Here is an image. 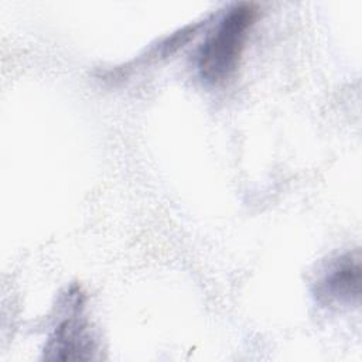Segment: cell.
<instances>
[{"mask_svg": "<svg viewBox=\"0 0 362 362\" xmlns=\"http://www.w3.org/2000/svg\"><path fill=\"white\" fill-rule=\"evenodd\" d=\"M256 18V4L236 3L218 20L197 54V71L202 82L221 85L235 75Z\"/></svg>", "mask_w": 362, "mask_h": 362, "instance_id": "cell-1", "label": "cell"}, {"mask_svg": "<svg viewBox=\"0 0 362 362\" xmlns=\"http://www.w3.org/2000/svg\"><path fill=\"white\" fill-rule=\"evenodd\" d=\"M69 313L61 320L44 346V358L61 361L90 359L96 351L95 337L82 315L83 296L79 290L69 291Z\"/></svg>", "mask_w": 362, "mask_h": 362, "instance_id": "cell-2", "label": "cell"}, {"mask_svg": "<svg viewBox=\"0 0 362 362\" xmlns=\"http://www.w3.org/2000/svg\"><path fill=\"white\" fill-rule=\"evenodd\" d=\"M314 294L325 305H358L361 297L359 250L328 260L314 283Z\"/></svg>", "mask_w": 362, "mask_h": 362, "instance_id": "cell-3", "label": "cell"}, {"mask_svg": "<svg viewBox=\"0 0 362 362\" xmlns=\"http://www.w3.org/2000/svg\"><path fill=\"white\" fill-rule=\"evenodd\" d=\"M198 27H199V24H189V25H187L184 28H180L178 31L173 33L167 38L161 40L158 42V45H156L151 49V55L156 57V58H167V57L173 55L174 52H177L180 48H182L194 37Z\"/></svg>", "mask_w": 362, "mask_h": 362, "instance_id": "cell-4", "label": "cell"}]
</instances>
